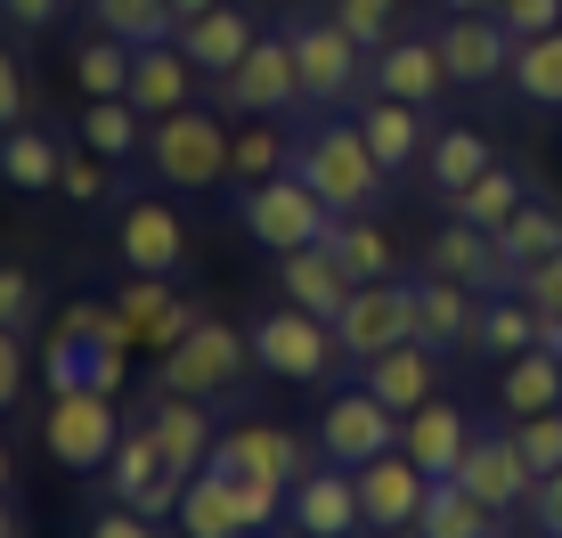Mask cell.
<instances>
[{"instance_id":"49","label":"cell","mask_w":562,"mask_h":538,"mask_svg":"<svg viewBox=\"0 0 562 538\" xmlns=\"http://www.w3.org/2000/svg\"><path fill=\"white\" fill-rule=\"evenodd\" d=\"M0 326H33V278L16 261H0Z\"/></svg>"},{"instance_id":"14","label":"cell","mask_w":562,"mask_h":538,"mask_svg":"<svg viewBox=\"0 0 562 538\" xmlns=\"http://www.w3.org/2000/svg\"><path fill=\"white\" fill-rule=\"evenodd\" d=\"M457 482L473 490L481 506L521 514V506H530V490H538V473H530V457H521V440H514V425H506V433H473V440H464Z\"/></svg>"},{"instance_id":"11","label":"cell","mask_w":562,"mask_h":538,"mask_svg":"<svg viewBox=\"0 0 562 538\" xmlns=\"http://www.w3.org/2000/svg\"><path fill=\"white\" fill-rule=\"evenodd\" d=\"M106 497H114V506H131V514H147V523H164V514L180 506V473L164 466V449H155L147 425H123V440H114Z\"/></svg>"},{"instance_id":"43","label":"cell","mask_w":562,"mask_h":538,"mask_svg":"<svg viewBox=\"0 0 562 538\" xmlns=\"http://www.w3.org/2000/svg\"><path fill=\"white\" fill-rule=\"evenodd\" d=\"M326 16H335V25L351 33V42H359L367 57H375V49H383V42L400 33V0H335Z\"/></svg>"},{"instance_id":"34","label":"cell","mask_w":562,"mask_h":538,"mask_svg":"<svg viewBox=\"0 0 562 538\" xmlns=\"http://www.w3.org/2000/svg\"><path fill=\"white\" fill-rule=\"evenodd\" d=\"M464 351H497V359L538 351V311H530V294H481V311H473V335H464Z\"/></svg>"},{"instance_id":"21","label":"cell","mask_w":562,"mask_h":538,"mask_svg":"<svg viewBox=\"0 0 562 538\" xmlns=\"http://www.w3.org/2000/svg\"><path fill=\"white\" fill-rule=\"evenodd\" d=\"M351 269H342V254L335 245H294V254H278V294L294 302V311H310V318H335L342 302H351Z\"/></svg>"},{"instance_id":"51","label":"cell","mask_w":562,"mask_h":538,"mask_svg":"<svg viewBox=\"0 0 562 538\" xmlns=\"http://www.w3.org/2000/svg\"><path fill=\"white\" fill-rule=\"evenodd\" d=\"M538 523V538H562V473H547V482L530 490V506H521Z\"/></svg>"},{"instance_id":"25","label":"cell","mask_w":562,"mask_h":538,"mask_svg":"<svg viewBox=\"0 0 562 538\" xmlns=\"http://www.w3.org/2000/svg\"><path fill=\"white\" fill-rule=\"evenodd\" d=\"M408 538H506V514L481 506L457 473H432V482H424L416 523H408Z\"/></svg>"},{"instance_id":"12","label":"cell","mask_w":562,"mask_h":538,"mask_svg":"<svg viewBox=\"0 0 562 538\" xmlns=\"http://www.w3.org/2000/svg\"><path fill=\"white\" fill-rule=\"evenodd\" d=\"M383 449H400V416L383 408L367 383H351V392L326 400V416H318V457H335V466H367V457H383Z\"/></svg>"},{"instance_id":"58","label":"cell","mask_w":562,"mask_h":538,"mask_svg":"<svg viewBox=\"0 0 562 538\" xmlns=\"http://www.w3.org/2000/svg\"><path fill=\"white\" fill-rule=\"evenodd\" d=\"M204 9H221V0H171V16H180V25H188V16H204Z\"/></svg>"},{"instance_id":"18","label":"cell","mask_w":562,"mask_h":538,"mask_svg":"<svg viewBox=\"0 0 562 538\" xmlns=\"http://www.w3.org/2000/svg\"><path fill=\"white\" fill-rule=\"evenodd\" d=\"M351 473H359V514H367V530H383V538H400V530L416 523L424 482H432L408 449H383V457H367V466H351Z\"/></svg>"},{"instance_id":"56","label":"cell","mask_w":562,"mask_h":538,"mask_svg":"<svg viewBox=\"0 0 562 538\" xmlns=\"http://www.w3.org/2000/svg\"><path fill=\"white\" fill-rule=\"evenodd\" d=\"M449 16H497V0H440Z\"/></svg>"},{"instance_id":"54","label":"cell","mask_w":562,"mask_h":538,"mask_svg":"<svg viewBox=\"0 0 562 538\" xmlns=\"http://www.w3.org/2000/svg\"><path fill=\"white\" fill-rule=\"evenodd\" d=\"M74 0H0V16H16V25H57Z\"/></svg>"},{"instance_id":"40","label":"cell","mask_w":562,"mask_h":538,"mask_svg":"<svg viewBox=\"0 0 562 538\" xmlns=\"http://www.w3.org/2000/svg\"><path fill=\"white\" fill-rule=\"evenodd\" d=\"M506 82H514L530 107H562V25H554V33H530V42H514Z\"/></svg>"},{"instance_id":"41","label":"cell","mask_w":562,"mask_h":538,"mask_svg":"<svg viewBox=\"0 0 562 538\" xmlns=\"http://www.w3.org/2000/svg\"><path fill=\"white\" fill-rule=\"evenodd\" d=\"M90 25L131 42V49H147V42H171L180 16H171V0H90Z\"/></svg>"},{"instance_id":"1","label":"cell","mask_w":562,"mask_h":538,"mask_svg":"<svg viewBox=\"0 0 562 538\" xmlns=\"http://www.w3.org/2000/svg\"><path fill=\"white\" fill-rule=\"evenodd\" d=\"M294 171L318 188L326 204H335V221L383 213V197H392V171L367 156V139H359L351 114H326L318 131H294Z\"/></svg>"},{"instance_id":"60","label":"cell","mask_w":562,"mask_h":538,"mask_svg":"<svg viewBox=\"0 0 562 538\" xmlns=\"http://www.w3.org/2000/svg\"><path fill=\"white\" fill-rule=\"evenodd\" d=\"M245 538H278V530H245Z\"/></svg>"},{"instance_id":"33","label":"cell","mask_w":562,"mask_h":538,"mask_svg":"<svg viewBox=\"0 0 562 538\" xmlns=\"http://www.w3.org/2000/svg\"><path fill=\"white\" fill-rule=\"evenodd\" d=\"M171 523H180V538H245V523H237V490H228L212 466L180 482V506H171Z\"/></svg>"},{"instance_id":"48","label":"cell","mask_w":562,"mask_h":538,"mask_svg":"<svg viewBox=\"0 0 562 538\" xmlns=\"http://www.w3.org/2000/svg\"><path fill=\"white\" fill-rule=\"evenodd\" d=\"M25 400V326H0V408Z\"/></svg>"},{"instance_id":"31","label":"cell","mask_w":562,"mask_h":538,"mask_svg":"<svg viewBox=\"0 0 562 538\" xmlns=\"http://www.w3.org/2000/svg\"><path fill=\"white\" fill-rule=\"evenodd\" d=\"M57 171H66V147H57L49 131H33V123L0 131V180H9L16 197H49Z\"/></svg>"},{"instance_id":"13","label":"cell","mask_w":562,"mask_h":538,"mask_svg":"<svg viewBox=\"0 0 562 538\" xmlns=\"http://www.w3.org/2000/svg\"><path fill=\"white\" fill-rule=\"evenodd\" d=\"M285 523H294L302 538H359L367 514H359V473L335 466V457H318V466L294 482V497H285Z\"/></svg>"},{"instance_id":"44","label":"cell","mask_w":562,"mask_h":538,"mask_svg":"<svg viewBox=\"0 0 562 538\" xmlns=\"http://www.w3.org/2000/svg\"><path fill=\"white\" fill-rule=\"evenodd\" d=\"M57 197L66 204H106V197H123V180H114V164L106 156H66V171H57Z\"/></svg>"},{"instance_id":"32","label":"cell","mask_w":562,"mask_h":538,"mask_svg":"<svg viewBox=\"0 0 562 538\" xmlns=\"http://www.w3.org/2000/svg\"><path fill=\"white\" fill-rule=\"evenodd\" d=\"M497 408H506V416L562 408V359L554 351H514L506 368H497Z\"/></svg>"},{"instance_id":"5","label":"cell","mask_w":562,"mask_h":538,"mask_svg":"<svg viewBox=\"0 0 562 538\" xmlns=\"http://www.w3.org/2000/svg\"><path fill=\"white\" fill-rule=\"evenodd\" d=\"M245 343H254V368L278 376V383H326L342 368V343H335V318H310L294 302H278V311H261L245 326Z\"/></svg>"},{"instance_id":"37","label":"cell","mask_w":562,"mask_h":538,"mask_svg":"<svg viewBox=\"0 0 562 538\" xmlns=\"http://www.w3.org/2000/svg\"><path fill=\"white\" fill-rule=\"evenodd\" d=\"M82 147H90V156H106V164L147 156V114L131 99H90L82 107Z\"/></svg>"},{"instance_id":"59","label":"cell","mask_w":562,"mask_h":538,"mask_svg":"<svg viewBox=\"0 0 562 538\" xmlns=\"http://www.w3.org/2000/svg\"><path fill=\"white\" fill-rule=\"evenodd\" d=\"M9 473H16V466H9V440H0V490H9Z\"/></svg>"},{"instance_id":"30","label":"cell","mask_w":562,"mask_h":538,"mask_svg":"<svg viewBox=\"0 0 562 538\" xmlns=\"http://www.w3.org/2000/svg\"><path fill=\"white\" fill-rule=\"evenodd\" d=\"M490 164H497V147L481 139L473 123H449V131H432V147H424V171H432V197H440V204H449L457 188H473Z\"/></svg>"},{"instance_id":"16","label":"cell","mask_w":562,"mask_h":538,"mask_svg":"<svg viewBox=\"0 0 562 538\" xmlns=\"http://www.w3.org/2000/svg\"><path fill=\"white\" fill-rule=\"evenodd\" d=\"M367 90H383V99H408V107H432L449 82V57H440L432 33H392L375 57H367Z\"/></svg>"},{"instance_id":"15","label":"cell","mask_w":562,"mask_h":538,"mask_svg":"<svg viewBox=\"0 0 562 538\" xmlns=\"http://www.w3.org/2000/svg\"><path fill=\"white\" fill-rule=\"evenodd\" d=\"M114 254H123V269H139V278H180V261H188V221L171 213L164 197H131L123 221H114Z\"/></svg>"},{"instance_id":"29","label":"cell","mask_w":562,"mask_h":538,"mask_svg":"<svg viewBox=\"0 0 562 538\" xmlns=\"http://www.w3.org/2000/svg\"><path fill=\"white\" fill-rule=\"evenodd\" d=\"M473 311H481L473 285H457V278H416V343H432V351H464Z\"/></svg>"},{"instance_id":"6","label":"cell","mask_w":562,"mask_h":538,"mask_svg":"<svg viewBox=\"0 0 562 538\" xmlns=\"http://www.w3.org/2000/svg\"><path fill=\"white\" fill-rule=\"evenodd\" d=\"M285 42H294V74H302V107H351L367 90V49L335 16H285Z\"/></svg>"},{"instance_id":"4","label":"cell","mask_w":562,"mask_h":538,"mask_svg":"<svg viewBox=\"0 0 562 538\" xmlns=\"http://www.w3.org/2000/svg\"><path fill=\"white\" fill-rule=\"evenodd\" d=\"M237 221H245V237L278 261V254H294V245H318L326 228H335V204H326L302 171H278V180L237 188Z\"/></svg>"},{"instance_id":"9","label":"cell","mask_w":562,"mask_h":538,"mask_svg":"<svg viewBox=\"0 0 562 538\" xmlns=\"http://www.w3.org/2000/svg\"><path fill=\"white\" fill-rule=\"evenodd\" d=\"M221 482H285L294 490L302 473H310V457H302V440L285 433V425H269V416H245V425H228L221 440H212V457H204Z\"/></svg>"},{"instance_id":"57","label":"cell","mask_w":562,"mask_h":538,"mask_svg":"<svg viewBox=\"0 0 562 538\" xmlns=\"http://www.w3.org/2000/svg\"><path fill=\"white\" fill-rule=\"evenodd\" d=\"M0 538H25V523H16V506H9V490H0Z\"/></svg>"},{"instance_id":"24","label":"cell","mask_w":562,"mask_h":538,"mask_svg":"<svg viewBox=\"0 0 562 538\" xmlns=\"http://www.w3.org/2000/svg\"><path fill=\"white\" fill-rule=\"evenodd\" d=\"M147 433H155V449H164V466L180 473H204V457H212V440H221V425H212V400H188V392H164L147 408Z\"/></svg>"},{"instance_id":"23","label":"cell","mask_w":562,"mask_h":538,"mask_svg":"<svg viewBox=\"0 0 562 538\" xmlns=\"http://www.w3.org/2000/svg\"><path fill=\"white\" fill-rule=\"evenodd\" d=\"M351 123H359L367 156L392 171V180H400V171H416V164H424V147H432V131H424V107H408V99H383V90H375V99H359Z\"/></svg>"},{"instance_id":"22","label":"cell","mask_w":562,"mask_h":538,"mask_svg":"<svg viewBox=\"0 0 562 538\" xmlns=\"http://www.w3.org/2000/svg\"><path fill=\"white\" fill-rule=\"evenodd\" d=\"M359 383H367L392 416H416L424 400L440 392V351H432V343H392V351L359 359Z\"/></svg>"},{"instance_id":"17","label":"cell","mask_w":562,"mask_h":538,"mask_svg":"<svg viewBox=\"0 0 562 538\" xmlns=\"http://www.w3.org/2000/svg\"><path fill=\"white\" fill-rule=\"evenodd\" d=\"M424 278H457V285H473V294H514V269L497 254V237L473 228V221H457V213H449V228H432V245H424Z\"/></svg>"},{"instance_id":"8","label":"cell","mask_w":562,"mask_h":538,"mask_svg":"<svg viewBox=\"0 0 562 538\" xmlns=\"http://www.w3.org/2000/svg\"><path fill=\"white\" fill-rule=\"evenodd\" d=\"M42 440L66 473H106L114 440H123V416H114L106 392H49V416H42Z\"/></svg>"},{"instance_id":"26","label":"cell","mask_w":562,"mask_h":538,"mask_svg":"<svg viewBox=\"0 0 562 538\" xmlns=\"http://www.w3.org/2000/svg\"><path fill=\"white\" fill-rule=\"evenodd\" d=\"M196 82L204 74L188 66V49L180 42H147V49H131V107L147 114H180V107H196Z\"/></svg>"},{"instance_id":"52","label":"cell","mask_w":562,"mask_h":538,"mask_svg":"<svg viewBox=\"0 0 562 538\" xmlns=\"http://www.w3.org/2000/svg\"><path fill=\"white\" fill-rule=\"evenodd\" d=\"M16 123H25V66L0 49V131H16Z\"/></svg>"},{"instance_id":"36","label":"cell","mask_w":562,"mask_h":538,"mask_svg":"<svg viewBox=\"0 0 562 538\" xmlns=\"http://www.w3.org/2000/svg\"><path fill=\"white\" fill-rule=\"evenodd\" d=\"M521 204H530V180H521L514 164H490L473 188H457V197H449V213H457V221H473V228H490V237H497V228H506V221L521 213Z\"/></svg>"},{"instance_id":"39","label":"cell","mask_w":562,"mask_h":538,"mask_svg":"<svg viewBox=\"0 0 562 538\" xmlns=\"http://www.w3.org/2000/svg\"><path fill=\"white\" fill-rule=\"evenodd\" d=\"M497 254H506V269H514V278H521V269H530V261H547V254H562V204H521V213L506 221V228H497Z\"/></svg>"},{"instance_id":"20","label":"cell","mask_w":562,"mask_h":538,"mask_svg":"<svg viewBox=\"0 0 562 538\" xmlns=\"http://www.w3.org/2000/svg\"><path fill=\"white\" fill-rule=\"evenodd\" d=\"M114 311L139 326V351H171V343L204 318V302L180 294L171 278H139V269H131V285H114Z\"/></svg>"},{"instance_id":"53","label":"cell","mask_w":562,"mask_h":538,"mask_svg":"<svg viewBox=\"0 0 562 538\" xmlns=\"http://www.w3.org/2000/svg\"><path fill=\"white\" fill-rule=\"evenodd\" d=\"M90 538H155L147 514H131V506H106L99 523H90Z\"/></svg>"},{"instance_id":"47","label":"cell","mask_w":562,"mask_h":538,"mask_svg":"<svg viewBox=\"0 0 562 538\" xmlns=\"http://www.w3.org/2000/svg\"><path fill=\"white\" fill-rule=\"evenodd\" d=\"M514 294H530V311H562V254L530 261V269L514 278Z\"/></svg>"},{"instance_id":"42","label":"cell","mask_w":562,"mask_h":538,"mask_svg":"<svg viewBox=\"0 0 562 538\" xmlns=\"http://www.w3.org/2000/svg\"><path fill=\"white\" fill-rule=\"evenodd\" d=\"M74 82H82L90 99H131V42H114V33L74 42Z\"/></svg>"},{"instance_id":"2","label":"cell","mask_w":562,"mask_h":538,"mask_svg":"<svg viewBox=\"0 0 562 538\" xmlns=\"http://www.w3.org/2000/svg\"><path fill=\"white\" fill-rule=\"evenodd\" d=\"M245 376H254V343L237 335L228 318H196L171 351H155V383H147V400H164V392H188V400H245Z\"/></svg>"},{"instance_id":"28","label":"cell","mask_w":562,"mask_h":538,"mask_svg":"<svg viewBox=\"0 0 562 538\" xmlns=\"http://www.w3.org/2000/svg\"><path fill=\"white\" fill-rule=\"evenodd\" d=\"M464 440H473V416L457 408V400H424L416 416H400V449L416 457L424 473H457V457H464Z\"/></svg>"},{"instance_id":"35","label":"cell","mask_w":562,"mask_h":538,"mask_svg":"<svg viewBox=\"0 0 562 538\" xmlns=\"http://www.w3.org/2000/svg\"><path fill=\"white\" fill-rule=\"evenodd\" d=\"M278 171H294V131H278V114H245V131L228 139V180L254 188Z\"/></svg>"},{"instance_id":"10","label":"cell","mask_w":562,"mask_h":538,"mask_svg":"<svg viewBox=\"0 0 562 538\" xmlns=\"http://www.w3.org/2000/svg\"><path fill=\"white\" fill-rule=\"evenodd\" d=\"M212 90H221L228 114H285V107H294V99H302V74H294V42H285V25H278V33L261 25V42L245 49Z\"/></svg>"},{"instance_id":"7","label":"cell","mask_w":562,"mask_h":538,"mask_svg":"<svg viewBox=\"0 0 562 538\" xmlns=\"http://www.w3.org/2000/svg\"><path fill=\"white\" fill-rule=\"evenodd\" d=\"M335 343H342V359H375V351H392V343H416V278H367L351 285V302L335 311Z\"/></svg>"},{"instance_id":"19","label":"cell","mask_w":562,"mask_h":538,"mask_svg":"<svg viewBox=\"0 0 562 538\" xmlns=\"http://www.w3.org/2000/svg\"><path fill=\"white\" fill-rule=\"evenodd\" d=\"M440 57H449V82L457 90H497L514 66V33L497 25V16H449V25L432 33Z\"/></svg>"},{"instance_id":"50","label":"cell","mask_w":562,"mask_h":538,"mask_svg":"<svg viewBox=\"0 0 562 538\" xmlns=\"http://www.w3.org/2000/svg\"><path fill=\"white\" fill-rule=\"evenodd\" d=\"M123 376H131V351L123 343H90V392H123Z\"/></svg>"},{"instance_id":"38","label":"cell","mask_w":562,"mask_h":538,"mask_svg":"<svg viewBox=\"0 0 562 538\" xmlns=\"http://www.w3.org/2000/svg\"><path fill=\"white\" fill-rule=\"evenodd\" d=\"M326 245L342 254V269L367 285V278H400V254H392V237H383V221L375 213H351V221H335L326 228Z\"/></svg>"},{"instance_id":"46","label":"cell","mask_w":562,"mask_h":538,"mask_svg":"<svg viewBox=\"0 0 562 538\" xmlns=\"http://www.w3.org/2000/svg\"><path fill=\"white\" fill-rule=\"evenodd\" d=\"M497 25H506L514 42H530V33H554V25H562V0H497Z\"/></svg>"},{"instance_id":"45","label":"cell","mask_w":562,"mask_h":538,"mask_svg":"<svg viewBox=\"0 0 562 538\" xmlns=\"http://www.w3.org/2000/svg\"><path fill=\"white\" fill-rule=\"evenodd\" d=\"M42 383H49V392H82V383H90V343L57 326V335L42 343Z\"/></svg>"},{"instance_id":"3","label":"cell","mask_w":562,"mask_h":538,"mask_svg":"<svg viewBox=\"0 0 562 538\" xmlns=\"http://www.w3.org/2000/svg\"><path fill=\"white\" fill-rule=\"evenodd\" d=\"M147 171L171 188V197H204V188L228 180V123L212 107H180L147 123Z\"/></svg>"},{"instance_id":"27","label":"cell","mask_w":562,"mask_h":538,"mask_svg":"<svg viewBox=\"0 0 562 538\" xmlns=\"http://www.w3.org/2000/svg\"><path fill=\"white\" fill-rule=\"evenodd\" d=\"M171 42H180V49H188V66H196V74H204V82H221V74H228V66H237V57H245V49H254V42H261V25H254V16H245V9H228V0H221V9H204V16H188V25H180V33H171Z\"/></svg>"},{"instance_id":"55","label":"cell","mask_w":562,"mask_h":538,"mask_svg":"<svg viewBox=\"0 0 562 538\" xmlns=\"http://www.w3.org/2000/svg\"><path fill=\"white\" fill-rule=\"evenodd\" d=\"M538 351L562 359V311H538Z\"/></svg>"}]
</instances>
